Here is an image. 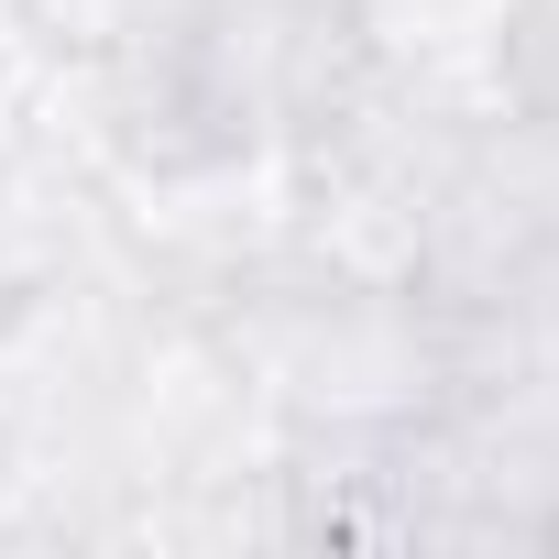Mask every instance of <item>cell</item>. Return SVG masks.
<instances>
[{
	"instance_id": "6da1fadb",
	"label": "cell",
	"mask_w": 559,
	"mask_h": 559,
	"mask_svg": "<svg viewBox=\"0 0 559 559\" xmlns=\"http://www.w3.org/2000/svg\"><path fill=\"white\" fill-rule=\"evenodd\" d=\"M230 352L263 373V395L297 428L352 439V450H395L406 428H428L450 406V352H439L428 297L362 286V274L263 286V308L230 319Z\"/></svg>"
},
{
	"instance_id": "7a4b0ae2",
	"label": "cell",
	"mask_w": 559,
	"mask_h": 559,
	"mask_svg": "<svg viewBox=\"0 0 559 559\" xmlns=\"http://www.w3.org/2000/svg\"><path fill=\"white\" fill-rule=\"evenodd\" d=\"M504 99L559 143V0H504Z\"/></svg>"
}]
</instances>
